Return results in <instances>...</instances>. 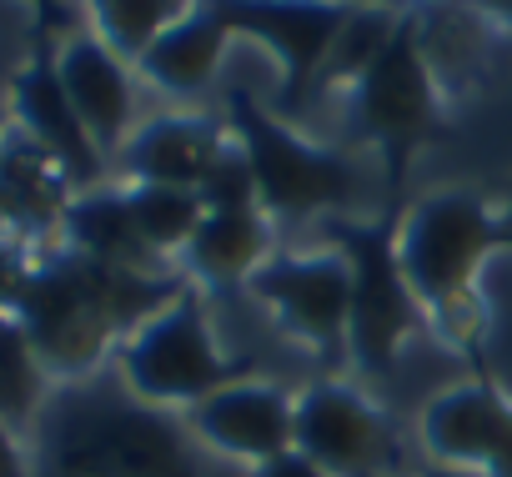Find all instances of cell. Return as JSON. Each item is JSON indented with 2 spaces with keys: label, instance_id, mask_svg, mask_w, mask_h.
Returning <instances> with one entry per match:
<instances>
[{
  "label": "cell",
  "instance_id": "obj_1",
  "mask_svg": "<svg viewBox=\"0 0 512 477\" xmlns=\"http://www.w3.org/2000/svg\"><path fill=\"white\" fill-rule=\"evenodd\" d=\"M352 131L382 151L387 181L402 186L412 156L427 141H442V111H437V71L422 51V21L402 16L392 41L377 51V61L352 86Z\"/></svg>",
  "mask_w": 512,
  "mask_h": 477
},
{
  "label": "cell",
  "instance_id": "obj_2",
  "mask_svg": "<svg viewBox=\"0 0 512 477\" xmlns=\"http://www.w3.org/2000/svg\"><path fill=\"white\" fill-rule=\"evenodd\" d=\"M231 126H236V151L256 181V206L267 216L302 221L352 196V166L337 151L302 141L282 116L256 106L251 91H231Z\"/></svg>",
  "mask_w": 512,
  "mask_h": 477
},
{
  "label": "cell",
  "instance_id": "obj_3",
  "mask_svg": "<svg viewBox=\"0 0 512 477\" xmlns=\"http://www.w3.org/2000/svg\"><path fill=\"white\" fill-rule=\"evenodd\" d=\"M497 242H502V226L472 191H437L417 201L397 231L402 277L417 302L452 312Z\"/></svg>",
  "mask_w": 512,
  "mask_h": 477
},
{
  "label": "cell",
  "instance_id": "obj_4",
  "mask_svg": "<svg viewBox=\"0 0 512 477\" xmlns=\"http://www.w3.org/2000/svg\"><path fill=\"white\" fill-rule=\"evenodd\" d=\"M337 252L352 267V322H347V352L357 357V367H367L372 377H382L397 362L402 337L412 332L417 317V297L402 277V257H397V216L382 221H327Z\"/></svg>",
  "mask_w": 512,
  "mask_h": 477
},
{
  "label": "cell",
  "instance_id": "obj_5",
  "mask_svg": "<svg viewBox=\"0 0 512 477\" xmlns=\"http://www.w3.org/2000/svg\"><path fill=\"white\" fill-rule=\"evenodd\" d=\"M126 382L146 402H201L236 382V367L221 357L211 322L191 292H176L171 307L151 312L126 342Z\"/></svg>",
  "mask_w": 512,
  "mask_h": 477
},
{
  "label": "cell",
  "instance_id": "obj_6",
  "mask_svg": "<svg viewBox=\"0 0 512 477\" xmlns=\"http://www.w3.org/2000/svg\"><path fill=\"white\" fill-rule=\"evenodd\" d=\"M216 21L231 36L262 41L282 61V116H297L302 101L322 86L332 46L347 26V6H312V0H216Z\"/></svg>",
  "mask_w": 512,
  "mask_h": 477
},
{
  "label": "cell",
  "instance_id": "obj_7",
  "mask_svg": "<svg viewBox=\"0 0 512 477\" xmlns=\"http://www.w3.org/2000/svg\"><path fill=\"white\" fill-rule=\"evenodd\" d=\"M21 327L46 362L86 367L106 347V332L116 327L111 272L96 262H81V267H56L36 277L21 297Z\"/></svg>",
  "mask_w": 512,
  "mask_h": 477
},
{
  "label": "cell",
  "instance_id": "obj_8",
  "mask_svg": "<svg viewBox=\"0 0 512 477\" xmlns=\"http://www.w3.org/2000/svg\"><path fill=\"white\" fill-rule=\"evenodd\" d=\"M251 297L272 307L287 332L322 352L347 347V322H352V267L332 247L322 257H272L251 282Z\"/></svg>",
  "mask_w": 512,
  "mask_h": 477
},
{
  "label": "cell",
  "instance_id": "obj_9",
  "mask_svg": "<svg viewBox=\"0 0 512 477\" xmlns=\"http://www.w3.org/2000/svg\"><path fill=\"white\" fill-rule=\"evenodd\" d=\"M297 452L332 477H367L387 457V427L362 392L317 382L297 397Z\"/></svg>",
  "mask_w": 512,
  "mask_h": 477
},
{
  "label": "cell",
  "instance_id": "obj_10",
  "mask_svg": "<svg viewBox=\"0 0 512 477\" xmlns=\"http://www.w3.org/2000/svg\"><path fill=\"white\" fill-rule=\"evenodd\" d=\"M191 427L201 442H211L226 457L272 462L297 452V402L262 382H231L191 407Z\"/></svg>",
  "mask_w": 512,
  "mask_h": 477
},
{
  "label": "cell",
  "instance_id": "obj_11",
  "mask_svg": "<svg viewBox=\"0 0 512 477\" xmlns=\"http://www.w3.org/2000/svg\"><path fill=\"white\" fill-rule=\"evenodd\" d=\"M422 442L442 462L487 467V477H512V407L487 382H462L422 407Z\"/></svg>",
  "mask_w": 512,
  "mask_h": 477
},
{
  "label": "cell",
  "instance_id": "obj_12",
  "mask_svg": "<svg viewBox=\"0 0 512 477\" xmlns=\"http://www.w3.org/2000/svg\"><path fill=\"white\" fill-rule=\"evenodd\" d=\"M56 76H61V86H66V96H71L86 136L96 141V151L101 156L106 151L121 156V146L131 141V106H136L131 76H126L121 56H111L96 36H81L76 31V36L61 41Z\"/></svg>",
  "mask_w": 512,
  "mask_h": 477
},
{
  "label": "cell",
  "instance_id": "obj_13",
  "mask_svg": "<svg viewBox=\"0 0 512 477\" xmlns=\"http://www.w3.org/2000/svg\"><path fill=\"white\" fill-rule=\"evenodd\" d=\"M231 156L226 131L211 121H191V116H161L151 126H141L126 146H121V166L136 176V186H181V191H201L221 161Z\"/></svg>",
  "mask_w": 512,
  "mask_h": 477
},
{
  "label": "cell",
  "instance_id": "obj_14",
  "mask_svg": "<svg viewBox=\"0 0 512 477\" xmlns=\"http://www.w3.org/2000/svg\"><path fill=\"white\" fill-rule=\"evenodd\" d=\"M16 111L26 121V131L56 156V166L76 181H96L101 176V151L96 141L86 136L61 76H56V61H41L31 66L21 81H16Z\"/></svg>",
  "mask_w": 512,
  "mask_h": 477
},
{
  "label": "cell",
  "instance_id": "obj_15",
  "mask_svg": "<svg viewBox=\"0 0 512 477\" xmlns=\"http://www.w3.org/2000/svg\"><path fill=\"white\" fill-rule=\"evenodd\" d=\"M267 211L262 206H231V211H206L186 262L201 282L211 287H231V282H251L272 257H267Z\"/></svg>",
  "mask_w": 512,
  "mask_h": 477
},
{
  "label": "cell",
  "instance_id": "obj_16",
  "mask_svg": "<svg viewBox=\"0 0 512 477\" xmlns=\"http://www.w3.org/2000/svg\"><path fill=\"white\" fill-rule=\"evenodd\" d=\"M226 41L231 31L216 21L211 6H191L176 26L161 31V41L136 61L146 81H156L161 91H176V96H191V91H206L221 71V56H226Z\"/></svg>",
  "mask_w": 512,
  "mask_h": 477
},
{
  "label": "cell",
  "instance_id": "obj_17",
  "mask_svg": "<svg viewBox=\"0 0 512 477\" xmlns=\"http://www.w3.org/2000/svg\"><path fill=\"white\" fill-rule=\"evenodd\" d=\"M66 221H71V242L81 247L86 262H96L106 272H136V277H146L156 267V252L141 242V231L126 211V196H111V191L81 196Z\"/></svg>",
  "mask_w": 512,
  "mask_h": 477
},
{
  "label": "cell",
  "instance_id": "obj_18",
  "mask_svg": "<svg viewBox=\"0 0 512 477\" xmlns=\"http://www.w3.org/2000/svg\"><path fill=\"white\" fill-rule=\"evenodd\" d=\"M126 211L141 231V242L151 252H176V247H191V236L206 216L201 196L196 191H181V186H131L126 191Z\"/></svg>",
  "mask_w": 512,
  "mask_h": 477
},
{
  "label": "cell",
  "instance_id": "obj_19",
  "mask_svg": "<svg viewBox=\"0 0 512 477\" xmlns=\"http://www.w3.org/2000/svg\"><path fill=\"white\" fill-rule=\"evenodd\" d=\"M191 6H176V0H101L91 11L96 16V41L121 56V61H141L166 26H176Z\"/></svg>",
  "mask_w": 512,
  "mask_h": 477
},
{
  "label": "cell",
  "instance_id": "obj_20",
  "mask_svg": "<svg viewBox=\"0 0 512 477\" xmlns=\"http://www.w3.org/2000/svg\"><path fill=\"white\" fill-rule=\"evenodd\" d=\"M41 402V352L21 322L0 317V422H26Z\"/></svg>",
  "mask_w": 512,
  "mask_h": 477
},
{
  "label": "cell",
  "instance_id": "obj_21",
  "mask_svg": "<svg viewBox=\"0 0 512 477\" xmlns=\"http://www.w3.org/2000/svg\"><path fill=\"white\" fill-rule=\"evenodd\" d=\"M251 477H332V472H322L312 457H302V452H287V457H272V462H262Z\"/></svg>",
  "mask_w": 512,
  "mask_h": 477
},
{
  "label": "cell",
  "instance_id": "obj_22",
  "mask_svg": "<svg viewBox=\"0 0 512 477\" xmlns=\"http://www.w3.org/2000/svg\"><path fill=\"white\" fill-rule=\"evenodd\" d=\"M0 477H26V462H21V452H16L6 422H0Z\"/></svg>",
  "mask_w": 512,
  "mask_h": 477
},
{
  "label": "cell",
  "instance_id": "obj_23",
  "mask_svg": "<svg viewBox=\"0 0 512 477\" xmlns=\"http://www.w3.org/2000/svg\"><path fill=\"white\" fill-rule=\"evenodd\" d=\"M507 236H512V206H507Z\"/></svg>",
  "mask_w": 512,
  "mask_h": 477
},
{
  "label": "cell",
  "instance_id": "obj_24",
  "mask_svg": "<svg viewBox=\"0 0 512 477\" xmlns=\"http://www.w3.org/2000/svg\"><path fill=\"white\" fill-rule=\"evenodd\" d=\"M422 477H447V472H422Z\"/></svg>",
  "mask_w": 512,
  "mask_h": 477
}]
</instances>
